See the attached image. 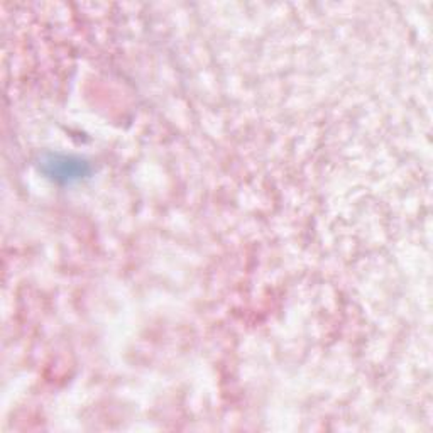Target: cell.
<instances>
[{"instance_id": "6da1fadb", "label": "cell", "mask_w": 433, "mask_h": 433, "mask_svg": "<svg viewBox=\"0 0 433 433\" xmlns=\"http://www.w3.org/2000/svg\"><path fill=\"white\" fill-rule=\"evenodd\" d=\"M50 166V175H55V178L63 180H75L83 175V163L73 161L72 158H55L48 163Z\"/></svg>"}]
</instances>
